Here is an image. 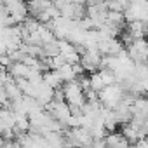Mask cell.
<instances>
[{"instance_id":"1","label":"cell","mask_w":148,"mask_h":148,"mask_svg":"<svg viewBox=\"0 0 148 148\" xmlns=\"http://www.w3.org/2000/svg\"><path fill=\"white\" fill-rule=\"evenodd\" d=\"M63 94H64V101L70 106H84L87 103V96L82 89V86L79 84V80H73V82H66L61 87Z\"/></svg>"},{"instance_id":"2","label":"cell","mask_w":148,"mask_h":148,"mask_svg":"<svg viewBox=\"0 0 148 148\" xmlns=\"http://www.w3.org/2000/svg\"><path fill=\"white\" fill-rule=\"evenodd\" d=\"M124 94H125V91L122 89L120 84H112V86L103 87V89L98 92V99H99V103H101L105 108L113 110V108L122 101Z\"/></svg>"},{"instance_id":"3","label":"cell","mask_w":148,"mask_h":148,"mask_svg":"<svg viewBox=\"0 0 148 148\" xmlns=\"http://www.w3.org/2000/svg\"><path fill=\"white\" fill-rule=\"evenodd\" d=\"M101 61H103V54L98 51V47H86L80 52V64L84 71H91V73L99 71Z\"/></svg>"},{"instance_id":"4","label":"cell","mask_w":148,"mask_h":148,"mask_svg":"<svg viewBox=\"0 0 148 148\" xmlns=\"http://www.w3.org/2000/svg\"><path fill=\"white\" fill-rule=\"evenodd\" d=\"M127 56L136 64H148V42L145 38L132 40V44L127 45Z\"/></svg>"},{"instance_id":"5","label":"cell","mask_w":148,"mask_h":148,"mask_svg":"<svg viewBox=\"0 0 148 148\" xmlns=\"http://www.w3.org/2000/svg\"><path fill=\"white\" fill-rule=\"evenodd\" d=\"M45 110L52 115V119H56L59 124H63L64 129H68V120H70L71 113H70V106H68L66 101H54V99H52V101L45 106Z\"/></svg>"},{"instance_id":"6","label":"cell","mask_w":148,"mask_h":148,"mask_svg":"<svg viewBox=\"0 0 148 148\" xmlns=\"http://www.w3.org/2000/svg\"><path fill=\"white\" fill-rule=\"evenodd\" d=\"M42 80H44V84H47L49 87H52L54 91L56 89H61L63 87V80H61V77H59V73L56 71V70H47L45 73H44V77H42Z\"/></svg>"},{"instance_id":"7","label":"cell","mask_w":148,"mask_h":148,"mask_svg":"<svg viewBox=\"0 0 148 148\" xmlns=\"http://www.w3.org/2000/svg\"><path fill=\"white\" fill-rule=\"evenodd\" d=\"M7 73L12 79H26L30 73V66H26L25 63H12L7 68Z\"/></svg>"},{"instance_id":"8","label":"cell","mask_w":148,"mask_h":148,"mask_svg":"<svg viewBox=\"0 0 148 148\" xmlns=\"http://www.w3.org/2000/svg\"><path fill=\"white\" fill-rule=\"evenodd\" d=\"M124 23H125L124 12L108 11V14H106V25H112V26H117V28H124Z\"/></svg>"},{"instance_id":"9","label":"cell","mask_w":148,"mask_h":148,"mask_svg":"<svg viewBox=\"0 0 148 148\" xmlns=\"http://www.w3.org/2000/svg\"><path fill=\"white\" fill-rule=\"evenodd\" d=\"M89 84H91V89H92L94 92H99L103 87H106L99 71H94V73H91V75H89Z\"/></svg>"},{"instance_id":"10","label":"cell","mask_w":148,"mask_h":148,"mask_svg":"<svg viewBox=\"0 0 148 148\" xmlns=\"http://www.w3.org/2000/svg\"><path fill=\"white\" fill-rule=\"evenodd\" d=\"M132 148H148V141L146 139H139L132 145Z\"/></svg>"},{"instance_id":"11","label":"cell","mask_w":148,"mask_h":148,"mask_svg":"<svg viewBox=\"0 0 148 148\" xmlns=\"http://www.w3.org/2000/svg\"><path fill=\"white\" fill-rule=\"evenodd\" d=\"M105 0H87V7H92V5H99V4H103Z\"/></svg>"},{"instance_id":"12","label":"cell","mask_w":148,"mask_h":148,"mask_svg":"<svg viewBox=\"0 0 148 148\" xmlns=\"http://www.w3.org/2000/svg\"><path fill=\"white\" fill-rule=\"evenodd\" d=\"M70 4H79V5H86V2L87 0H68Z\"/></svg>"},{"instance_id":"13","label":"cell","mask_w":148,"mask_h":148,"mask_svg":"<svg viewBox=\"0 0 148 148\" xmlns=\"http://www.w3.org/2000/svg\"><path fill=\"white\" fill-rule=\"evenodd\" d=\"M2 70H5V68H2V66H0V73H2Z\"/></svg>"},{"instance_id":"14","label":"cell","mask_w":148,"mask_h":148,"mask_svg":"<svg viewBox=\"0 0 148 148\" xmlns=\"http://www.w3.org/2000/svg\"><path fill=\"white\" fill-rule=\"evenodd\" d=\"M26 2H32V0H26Z\"/></svg>"},{"instance_id":"15","label":"cell","mask_w":148,"mask_h":148,"mask_svg":"<svg viewBox=\"0 0 148 148\" xmlns=\"http://www.w3.org/2000/svg\"><path fill=\"white\" fill-rule=\"evenodd\" d=\"M4 148H7V145H5V146H4Z\"/></svg>"},{"instance_id":"16","label":"cell","mask_w":148,"mask_h":148,"mask_svg":"<svg viewBox=\"0 0 148 148\" xmlns=\"http://www.w3.org/2000/svg\"><path fill=\"white\" fill-rule=\"evenodd\" d=\"M52 2H54V0H52Z\"/></svg>"}]
</instances>
